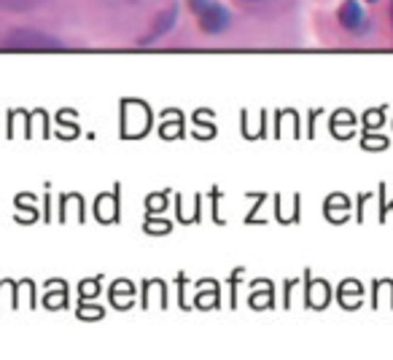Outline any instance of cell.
<instances>
[{
	"label": "cell",
	"mask_w": 393,
	"mask_h": 360,
	"mask_svg": "<svg viewBox=\"0 0 393 360\" xmlns=\"http://www.w3.org/2000/svg\"><path fill=\"white\" fill-rule=\"evenodd\" d=\"M189 8L197 13L200 27L207 35H218L229 27V11L224 6H218L213 0H189Z\"/></svg>",
	"instance_id": "1"
},
{
	"label": "cell",
	"mask_w": 393,
	"mask_h": 360,
	"mask_svg": "<svg viewBox=\"0 0 393 360\" xmlns=\"http://www.w3.org/2000/svg\"><path fill=\"white\" fill-rule=\"evenodd\" d=\"M8 46L11 49H28V52H46V49H59V43L43 33L35 30H16L8 35Z\"/></svg>",
	"instance_id": "2"
},
{
	"label": "cell",
	"mask_w": 393,
	"mask_h": 360,
	"mask_svg": "<svg viewBox=\"0 0 393 360\" xmlns=\"http://www.w3.org/2000/svg\"><path fill=\"white\" fill-rule=\"evenodd\" d=\"M366 22L364 11H361V6L355 3V0H345L342 3V8H339V25L348 27V30H361Z\"/></svg>",
	"instance_id": "3"
},
{
	"label": "cell",
	"mask_w": 393,
	"mask_h": 360,
	"mask_svg": "<svg viewBox=\"0 0 393 360\" xmlns=\"http://www.w3.org/2000/svg\"><path fill=\"white\" fill-rule=\"evenodd\" d=\"M43 0H0V8H8V11H30L35 8Z\"/></svg>",
	"instance_id": "4"
}]
</instances>
